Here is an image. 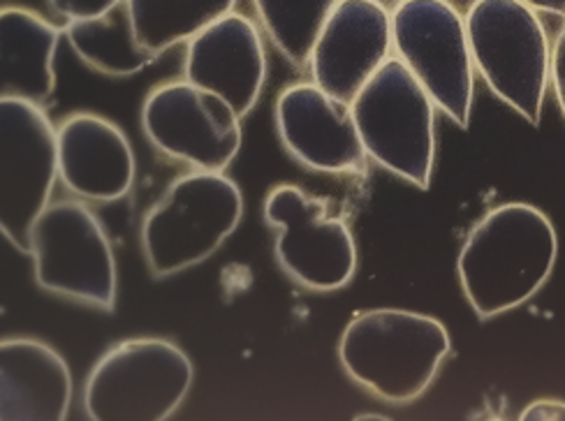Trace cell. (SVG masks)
Wrapping results in <instances>:
<instances>
[{
    "mask_svg": "<svg viewBox=\"0 0 565 421\" xmlns=\"http://www.w3.org/2000/svg\"><path fill=\"white\" fill-rule=\"evenodd\" d=\"M556 255V229L537 206L508 202L487 210L457 260L470 309L482 320L520 309L543 290Z\"/></svg>",
    "mask_w": 565,
    "mask_h": 421,
    "instance_id": "obj_1",
    "label": "cell"
},
{
    "mask_svg": "<svg viewBox=\"0 0 565 421\" xmlns=\"http://www.w3.org/2000/svg\"><path fill=\"white\" fill-rule=\"evenodd\" d=\"M450 334L431 315L375 309L352 317L339 341L343 370L387 403H413L450 355Z\"/></svg>",
    "mask_w": 565,
    "mask_h": 421,
    "instance_id": "obj_2",
    "label": "cell"
},
{
    "mask_svg": "<svg viewBox=\"0 0 565 421\" xmlns=\"http://www.w3.org/2000/svg\"><path fill=\"white\" fill-rule=\"evenodd\" d=\"M244 216L239 185L223 172L179 176L141 220L139 244L156 278L181 273L214 255Z\"/></svg>",
    "mask_w": 565,
    "mask_h": 421,
    "instance_id": "obj_3",
    "label": "cell"
},
{
    "mask_svg": "<svg viewBox=\"0 0 565 421\" xmlns=\"http://www.w3.org/2000/svg\"><path fill=\"white\" fill-rule=\"evenodd\" d=\"M463 17L484 84L522 119L540 126L552 63L543 19L522 0H473Z\"/></svg>",
    "mask_w": 565,
    "mask_h": 421,
    "instance_id": "obj_4",
    "label": "cell"
},
{
    "mask_svg": "<svg viewBox=\"0 0 565 421\" xmlns=\"http://www.w3.org/2000/svg\"><path fill=\"white\" fill-rule=\"evenodd\" d=\"M362 144L381 168L427 191L436 162V102L392 56L350 102Z\"/></svg>",
    "mask_w": 565,
    "mask_h": 421,
    "instance_id": "obj_5",
    "label": "cell"
},
{
    "mask_svg": "<svg viewBox=\"0 0 565 421\" xmlns=\"http://www.w3.org/2000/svg\"><path fill=\"white\" fill-rule=\"evenodd\" d=\"M195 368L164 338H130L109 347L88 373L84 408L93 421H164L193 387Z\"/></svg>",
    "mask_w": 565,
    "mask_h": 421,
    "instance_id": "obj_6",
    "label": "cell"
},
{
    "mask_svg": "<svg viewBox=\"0 0 565 421\" xmlns=\"http://www.w3.org/2000/svg\"><path fill=\"white\" fill-rule=\"evenodd\" d=\"M394 50L440 111L459 128L473 116L476 63L466 17L450 0H398L392 10Z\"/></svg>",
    "mask_w": 565,
    "mask_h": 421,
    "instance_id": "obj_7",
    "label": "cell"
},
{
    "mask_svg": "<svg viewBox=\"0 0 565 421\" xmlns=\"http://www.w3.org/2000/svg\"><path fill=\"white\" fill-rule=\"evenodd\" d=\"M35 280L46 292L114 311L116 260L98 216L77 199L46 206L31 231Z\"/></svg>",
    "mask_w": 565,
    "mask_h": 421,
    "instance_id": "obj_8",
    "label": "cell"
},
{
    "mask_svg": "<svg viewBox=\"0 0 565 421\" xmlns=\"http://www.w3.org/2000/svg\"><path fill=\"white\" fill-rule=\"evenodd\" d=\"M58 179V134L38 102L0 100V229L21 252Z\"/></svg>",
    "mask_w": 565,
    "mask_h": 421,
    "instance_id": "obj_9",
    "label": "cell"
},
{
    "mask_svg": "<svg viewBox=\"0 0 565 421\" xmlns=\"http://www.w3.org/2000/svg\"><path fill=\"white\" fill-rule=\"evenodd\" d=\"M265 220L278 231L276 262L313 292L345 288L358 271V246L348 223L299 185L280 183L265 199Z\"/></svg>",
    "mask_w": 565,
    "mask_h": 421,
    "instance_id": "obj_10",
    "label": "cell"
},
{
    "mask_svg": "<svg viewBox=\"0 0 565 421\" xmlns=\"http://www.w3.org/2000/svg\"><path fill=\"white\" fill-rule=\"evenodd\" d=\"M141 130L156 151L202 172H223L242 149V116L218 93L185 79L149 93Z\"/></svg>",
    "mask_w": 565,
    "mask_h": 421,
    "instance_id": "obj_11",
    "label": "cell"
},
{
    "mask_svg": "<svg viewBox=\"0 0 565 421\" xmlns=\"http://www.w3.org/2000/svg\"><path fill=\"white\" fill-rule=\"evenodd\" d=\"M282 147L303 168L324 174H362L366 149L352 107L313 82L280 90L274 107Z\"/></svg>",
    "mask_w": 565,
    "mask_h": 421,
    "instance_id": "obj_12",
    "label": "cell"
},
{
    "mask_svg": "<svg viewBox=\"0 0 565 421\" xmlns=\"http://www.w3.org/2000/svg\"><path fill=\"white\" fill-rule=\"evenodd\" d=\"M392 12L381 0H339L311 52L313 84L352 102L364 84L392 58Z\"/></svg>",
    "mask_w": 565,
    "mask_h": 421,
    "instance_id": "obj_13",
    "label": "cell"
},
{
    "mask_svg": "<svg viewBox=\"0 0 565 421\" xmlns=\"http://www.w3.org/2000/svg\"><path fill=\"white\" fill-rule=\"evenodd\" d=\"M183 77L218 93L242 119L260 100L267 79V52L257 23L230 12L188 42Z\"/></svg>",
    "mask_w": 565,
    "mask_h": 421,
    "instance_id": "obj_14",
    "label": "cell"
},
{
    "mask_svg": "<svg viewBox=\"0 0 565 421\" xmlns=\"http://www.w3.org/2000/svg\"><path fill=\"white\" fill-rule=\"evenodd\" d=\"M58 179L86 202H116L135 183V153L126 132L98 114L77 111L56 128Z\"/></svg>",
    "mask_w": 565,
    "mask_h": 421,
    "instance_id": "obj_15",
    "label": "cell"
},
{
    "mask_svg": "<svg viewBox=\"0 0 565 421\" xmlns=\"http://www.w3.org/2000/svg\"><path fill=\"white\" fill-rule=\"evenodd\" d=\"M73 403V376L65 359L42 341L0 343V419L63 421Z\"/></svg>",
    "mask_w": 565,
    "mask_h": 421,
    "instance_id": "obj_16",
    "label": "cell"
},
{
    "mask_svg": "<svg viewBox=\"0 0 565 421\" xmlns=\"http://www.w3.org/2000/svg\"><path fill=\"white\" fill-rule=\"evenodd\" d=\"M61 31L26 8L0 12V96L42 105L56 88Z\"/></svg>",
    "mask_w": 565,
    "mask_h": 421,
    "instance_id": "obj_17",
    "label": "cell"
},
{
    "mask_svg": "<svg viewBox=\"0 0 565 421\" xmlns=\"http://www.w3.org/2000/svg\"><path fill=\"white\" fill-rule=\"evenodd\" d=\"M65 37L84 65L107 77L139 75L156 61L139 46L126 3L96 19L67 21Z\"/></svg>",
    "mask_w": 565,
    "mask_h": 421,
    "instance_id": "obj_18",
    "label": "cell"
},
{
    "mask_svg": "<svg viewBox=\"0 0 565 421\" xmlns=\"http://www.w3.org/2000/svg\"><path fill=\"white\" fill-rule=\"evenodd\" d=\"M132 31L156 58L234 12L237 0H126Z\"/></svg>",
    "mask_w": 565,
    "mask_h": 421,
    "instance_id": "obj_19",
    "label": "cell"
},
{
    "mask_svg": "<svg viewBox=\"0 0 565 421\" xmlns=\"http://www.w3.org/2000/svg\"><path fill=\"white\" fill-rule=\"evenodd\" d=\"M276 50L295 67H309L318 35L339 0H253Z\"/></svg>",
    "mask_w": 565,
    "mask_h": 421,
    "instance_id": "obj_20",
    "label": "cell"
},
{
    "mask_svg": "<svg viewBox=\"0 0 565 421\" xmlns=\"http://www.w3.org/2000/svg\"><path fill=\"white\" fill-rule=\"evenodd\" d=\"M126 0H50L52 10L65 21H82L109 14L111 10L121 8Z\"/></svg>",
    "mask_w": 565,
    "mask_h": 421,
    "instance_id": "obj_21",
    "label": "cell"
},
{
    "mask_svg": "<svg viewBox=\"0 0 565 421\" xmlns=\"http://www.w3.org/2000/svg\"><path fill=\"white\" fill-rule=\"evenodd\" d=\"M550 84L554 86L558 107L565 116V19L552 44V63H550Z\"/></svg>",
    "mask_w": 565,
    "mask_h": 421,
    "instance_id": "obj_22",
    "label": "cell"
},
{
    "mask_svg": "<svg viewBox=\"0 0 565 421\" xmlns=\"http://www.w3.org/2000/svg\"><path fill=\"white\" fill-rule=\"evenodd\" d=\"M522 419H531V421H565V403L563 401H535L531 403L524 412Z\"/></svg>",
    "mask_w": 565,
    "mask_h": 421,
    "instance_id": "obj_23",
    "label": "cell"
},
{
    "mask_svg": "<svg viewBox=\"0 0 565 421\" xmlns=\"http://www.w3.org/2000/svg\"><path fill=\"white\" fill-rule=\"evenodd\" d=\"M522 3H526L535 12H547L565 19V0H522Z\"/></svg>",
    "mask_w": 565,
    "mask_h": 421,
    "instance_id": "obj_24",
    "label": "cell"
}]
</instances>
